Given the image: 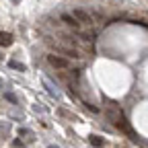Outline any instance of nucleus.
I'll use <instances>...</instances> for the list:
<instances>
[{
  "instance_id": "4",
  "label": "nucleus",
  "mask_w": 148,
  "mask_h": 148,
  "mask_svg": "<svg viewBox=\"0 0 148 148\" xmlns=\"http://www.w3.org/2000/svg\"><path fill=\"white\" fill-rule=\"evenodd\" d=\"M10 43H12L10 33H0V45H10Z\"/></svg>"
},
{
  "instance_id": "3",
  "label": "nucleus",
  "mask_w": 148,
  "mask_h": 148,
  "mask_svg": "<svg viewBox=\"0 0 148 148\" xmlns=\"http://www.w3.org/2000/svg\"><path fill=\"white\" fill-rule=\"evenodd\" d=\"M62 21L68 25V27H72V29H76L78 31V27H80V23L76 21V18H74L72 14H62Z\"/></svg>"
},
{
  "instance_id": "7",
  "label": "nucleus",
  "mask_w": 148,
  "mask_h": 148,
  "mask_svg": "<svg viewBox=\"0 0 148 148\" xmlns=\"http://www.w3.org/2000/svg\"><path fill=\"white\" fill-rule=\"evenodd\" d=\"M43 82H45V86L49 88V92H51V95H58V90H56V88H53V86L49 84V80H43Z\"/></svg>"
},
{
  "instance_id": "5",
  "label": "nucleus",
  "mask_w": 148,
  "mask_h": 148,
  "mask_svg": "<svg viewBox=\"0 0 148 148\" xmlns=\"http://www.w3.org/2000/svg\"><path fill=\"white\" fill-rule=\"evenodd\" d=\"M90 144L95 146V148H101V146H103V140H101L99 136H90Z\"/></svg>"
},
{
  "instance_id": "8",
  "label": "nucleus",
  "mask_w": 148,
  "mask_h": 148,
  "mask_svg": "<svg viewBox=\"0 0 148 148\" xmlns=\"http://www.w3.org/2000/svg\"><path fill=\"white\" fill-rule=\"evenodd\" d=\"M4 97H6L8 101H12V103H16V97L12 95V92H6V95H4Z\"/></svg>"
},
{
  "instance_id": "1",
  "label": "nucleus",
  "mask_w": 148,
  "mask_h": 148,
  "mask_svg": "<svg viewBox=\"0 0 148 148\" xmlns=\"http://www.w3.org/2000/svg\"><path fill=\"white\" fill-rule=\"evenodd\" d=\"M47 62H49L56 70H66V68L70 66V62H68L66 58H62V56H56V53H49V56H47Z\"/></svg>"
},
{
  "instance_id": "2",
  "label": "nucleus",
  "mask_w": 148,
  "mask_h": 148,
  "mask_svg": "<svg viewBox=\"0 0 148 148\" xmlns=\"http://www.w3.org/2000/svg\"><path fill=\"white\" fill-rule=\"evenodd\" d=\"M72 16L76 18L78 23H86V25H90V23H92L90 14H88L86 10H82V8H76V10H72Z\"/></svg>"
},
{
  "instance_id": "6",
  "label": "nucleus",
  "mask_w": 148,
  "mask_h": 148,
  "mask_svg": "<svg viewBox=\"0 0 148 148\" xmlns=\"http://www.w3.org/2000/svg\"><path fill=\"white\" fill-rule=\"evenodd\" d=\"M10 66L16 68V70H21V72H25V66H23V64H18V62H14V60H10Z\"/></svg>"
}]
</instances>
